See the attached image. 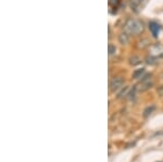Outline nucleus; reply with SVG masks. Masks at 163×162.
I'll return each mask as SVG.
<instances>
[{
    "label": "nucleus",
    "instance_id": "nucleus-9",
    "mask_svg": "<svg viewBox=\"0 0 163 162\" xmlns=\"http://www.w3.org/2000/svg\"><path fill=\"white\" fill-rule=\"evenodd\" d=\"M117 51V48L113 45H109V56H113Z\"/></svg>",
    "mask_w": 163,
    "mask_h": 162
},
{
    "label": "nucleus",
    "instance_id": "nucleus-10",
    "mask_svg": "<svg viewBox=\"0 0 163 162\" xmlns=\"http://www.w3.org/2000/svg\"><path fill=\"white\" fill-rule=\"evenodd\" d=\"M140 62V59L138 57H133L131 58V64H133V66H136V64H138V63Z\"/></svg>",
    "mask_w": 163,
    "mask_h": 162
},
{
    "label": "nucleus",
    "instance_id": "nucleus-4",
    "mask_svg": "<svg viewBox=\"0 0 163 162\" xmlns=\"http://www.w3.org/2000/svg\"><path fill=\"white\" fill-rule=\"evenodd\" d=\"M144 73H145V69H138V70H136L134 73H133V77L136 79H138L141 77V75Z\"/></svg>",
    "mask_w": 163,
    "mask_h": 162
},
{
    "label": "nucleus",
    "instance_id": "nucleus-12",
    "mask_svg": "<svg viewBox=\"0 0 163 162\" xmlns=\"http://www.w3.org/2000/svg\"><path fill=\"white\" fill-rule=\"evenodd\" d=\"M139 1H142V0H139Z\"/></svg>",
    "mask_w": 163,
    "mask_h": 162
},
{
    "label": "nucleus",
    "instance_id": "nucleus-6",
    "mask_svg": "<svg viewBox=\"0 0 163 162\" xmlns=\"http://www.w3.org/2000/svg\"><path fill=\"white\" fill-rule=\"evenodd\" d=\"M151 84L152 83H151L150 79H145L142 81V87H144V89H147L151 86Z\"/></svg>",
    "mask_w": 163,
    "mask_h": 162
},
{
    "label": "nucleus",
    "instance_id": "nucleus-3",
    "mask_svg": "<svg viewBox=\"0 0 163 162\" xmlns=\"http://www.w3.org/2000/svg\"><path fill=\"white\" fill-rule=\"evenodd\" d=\"M149 29H150L152 36L157 38L159 35V32H160V25L158 23H155V22H150L149 23Z\"/></svg>",
    "mask_w": 163,
    "mask_h": 162
},
{
    "label": "nucleus",
    "instance_id": "nucleus-8",
    "mask_svg": "<svg viewBox=\"0 0 163 162\" xmlns=\"http://www.w3.org/2000/svg\"><path fill=\"white\" fill-rule=\"evenodd\" d=\"M153 110H155V107H148L147 109H146L145 111H144V116H145V118H147L148 115L150 114V113L152 112Z\"/></svg>",
    "mask_w": 163,
    "mask_h": 162
},
{
    "label": "nucleus",
    "instance_id": "nucleus-1",
    "mask_svg": "<svg viewBox=\"0 0 163 162\" xmlns=\"http://www.w3.org/2000/svg\"><path fill=\"white\" fill-rule=\"evenodd\" d=\"M124 29L126 33H130V34L133 35H138L140 34L144 29V26H142V23L138 20H134V19H131L125 23Z\"/></svg>",
    "mask_w": 163,
    "mask_h": 162
},
{
    "label": "nucleus",
    "instance_id": "nucleus-2",
    "mask_svg": "<svg viewBox=\"0 0 163 162\" xmlns=\"http://www.w3.org/2000/svg\"><path fill=\"white\" fill-rule=\"evenodd\" d=\"M123 84H124V82H123L122 77H114L110 83V88H111L112 92H117L123 86Z\"/></svg>",
    "mask_w": 163,
    "mask_h": 162
},
{
    "label": "nucleus",
    "instance_id": "nucleus-7",
    "mask_svg": "<svg viewBox=\"0 0 163 162\" xmlns=\"http://www.w3.org/2000/svg\"><path fill=\"white\" fill-rule=\"evenodd\" d=\"M128 90H130V88L128 87H124V89L122 90V93H120L119 94V98H123V97H125V96H128Z\"/></svg>",
    "mask_w": 163,
    "mask_h": 162
},
{
    "label": "nucleus",
    "instance_id": "nucleus-5",
    "mask_svg": "<svg viewBox=\"0 0 163 162\" xmlns=\"http://www.w3.org/2000/svg\"><path fill=\"white\" fill-rule=\"evenodd\" d=\"M119 40H120V42L123 45L127 44V42H128V36H127L126 33H122V34L119 36Z\"/></svg>",
    "mask_w": 163,
    "mask_h": 162
},
{
    "label": "nucleus",
    "instance_id": "nucleus-11",
    "mask_svg": "<svg viewBox=\"0 0 163 162\" xmlns=\"http://www.w3.org/2000/svg\"><path fill=\"white\" fill-rule=\"evenodd\" d=\"M119 0H110L109 1V3H110V5H113V7H117V5H119Z\"/></svg>",
    "mask_w": 163,
    "mask_h": 162
}]
</instances>
